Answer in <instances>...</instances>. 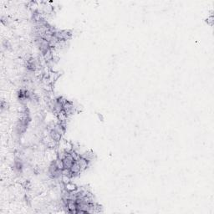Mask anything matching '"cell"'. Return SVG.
<instances>
[{
    "label": "cell",
    "mask_w": 214,
    "mask_h": 214,
    "mask_svg": "<svg viewBox=\"0 0 214 214\" xmlns=\"http://www.w3.org/2000/svg\"><path fill=\"white\" fill-rule=\"evenodd\" d=\"M48 136H49V139H51L52 141L56 142V143H59V142H60L61 137H62V136L55 129H52L50 130H48Z\"/></svg>",
    "instance_id": "7a4b0ae2"
},
{
    "label": "cell",
    "mask_w": 214,
    "mask_h": 214,
    "mask_svg": "<svg viewBox=\"0 0 214 214\" xmlns=\"http://www.w3.org/2000/svg\"><path fill=\"white\" fill-rule=\"evenodd\" d=\"M69 170H70V171L72 172L73 177H75V176L80 175L81 171H81V166H80V165L78 164V162H75L74 163H73L72 166L70 167V169Z\"/></svg>",
    "instance_id": "277c9868"
},
{
    "label": "cell",
    "mask_w": 214,
    "mask_h": 214,
    "mask_svg": "<svg viewBox=\"0 0 214 214\" xmlns=\"http://www.w3.org/2000/svg\"><path fill=\"white\" fill-rule=\"evenodd\" d=\"M13 171L15 172H18V173H20L22 172L23 171V168H24V164H23V162L19 157H16L15 160L13 161Z\"/></svg>",
    "instance_id": "6da1fadb"
},
{
    "label": "cell",
    "mask_w": 214,
    "mask_h": 214,
    "mask_svg": "<svg viewBox=\"0 0 214 214\" xmlns=\"http://www.w3.org/2000/svg\"><path fill=\"white\" fill-rule=\"evenodd\" d=\"M26 66H27V69H28L29 71H34V70L36 69L37 67L36 61H35L34 59L30 58V59H28V60H27Z\"/></svg>",
    "instance_id": "8992f818"
},
{
    "label": "cell",
    "mask_w": 214,
    "mask_h": 214,
    "mask_svg": "<svg viewBox=\"0 0 214 214\" xmlns=\"http://www.w3.org/2000/svg\"><path fill=\"white\" fill-rule=\"evenodd\" d=\"M63 162H64V166H65V169H70V167L72 166L73 163L75 162V161H74L72 156L70 155L69 152L66 154L65 158L63 159Z\"/></svg>",
    "instance_id": "3957f363"
},
{
    "label": "cell",
    "mask_w": 214,
    "mask_h": 214,
    "mask_svg": "<svg viewBox=\"0 0 214 214\" xmlns=\"http://www.w3.org/2000/svg\"><path fill=\"white\" fill-rule=\"evenodd\" d=\"M207 24H209V25H211V26H213V17L210 16L209 18H207Z\"/></svg>",
    "instance_id": "30bf717a"
},
{
    "label": "cell",
    "mask_w": 214,
    "mask_h": 214,
    "mask_svg": "<svg viewBox=\"0 0 214 214\" xmlns=\"http://www.w3.org/2000/svg\"><path fill=\"white\" fill-rule=\"evenodd\" d=\"M3 47H4L5 49H7V50H10V49L12 48V45H11L9 41L6 40H4V42H3Z\"/></svg>",
    "instance_id": "ba28073f"
},
{
    "label": "cell",
    "mask_w": 214,
    "mask_h": 214,
    "mask_svg": "<svg viewBox=\"0 0 214 214\" xmlns=\"http://www.w3.org/2000/svg\"><path fill=\"white\" fill-rule=\"evenodd\" d=\"M65 190L67 191V192H75V191H76L78 188H77V186H75V184H74V183H72V182H68V183H66V184H65Z\"/></svg>",
    "instance_id": "52a82bcc"
},
{
    "label": "cell",
    "mask_w": 214,
    "mask_h": 214,
    "mask_svg": "<svg viewBox=\"0 0 214 214\" xmlns=\"http://www.w3.org/2000/svg\"><path fill=\"white\" fill-rule=\"evenodd\" d=\"M8 108V103L5 101H1V111H4V110H7Z\"/></svg>",
    "instance_id": "9c48e42d"
},
{
    "label": "cell",
    "mask_w": 214,
    "mask_h": 214,
    "mask_svg": "<svg viewBox=\"0 0 214 214\" xmlns=\"http://www.w3.org/2000/svg\"><path fill=\"white\" fill-rule=\"evenodd\" d=\"M89 162H90V161H89V160H87V159H85V158L84 157H82L80 158V160L77 161L78 164H79L80 166H81V171H82L87 169V167L89 166Z\"/></svg>",
    "instance_id": "5b68a950"
}]
</instances>
